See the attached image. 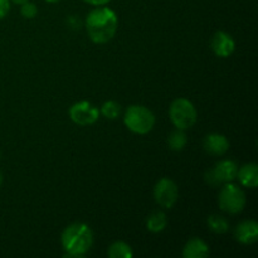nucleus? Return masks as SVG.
Here are the masks:
<instances>
[{"label": "nucleus", "instance_id": "5701e85b", "mask_svg": "<svg viewBox=\"0 0 258 258\" xmlns=\"http://www.w3.org/2000/svg\"><path fill=\"white\" fill-rule=\"evenodd\" d=\"M45 2H48V3H58V2H60V0H45Z\"/></svg>", "mask_w": 258, "mask_h": 258}, {"label": "nucleus", "instance_id": "aec40b11", "mask_svg": "<svg viewBox=\"0 0 258 258\" xmlns=\"http://www.w3.org/2000/svg\"><path fill=\"white\" fill-rule=\"evenodd\" d=\"M10 0H0V19L5 17L9 13Z\"/></svg>", "mask_w": 258, "mask_h": 258}, {"label": "nucleus", "instance_id": "6e6552de", "mask_svg": "<svg viewBox=\"0 0 258 258\" xmlns=\"http://www.w3.org/2000/svg\"><path fill=\"white\" fill-rule=\"evenodd\" d=\"M70 117L78 126L93 125L100 117V111L88 101H80L71 106Z\"/></svg>", "mask_w": 258, "mask_h": 258}, {"label": "nucleus", "instance_id": "20e7f679", "mask_svg": "<svg viewBox=\"0 0 258 258\" xmlns=\"http://www.w3.org/2000/svg\"><path fill=\"white\" fill-rule=\"evenodd\" d=\"M169 116L176 128L188 130L197 122V110L186 98H176L169 108Z\"/></svg>", "mask_w": 258, "mask_h": 258}, {"label": "nucleus", "instance_id": "a211bd4d", "mask_svg": "<svg viewBox=\"0 0 258 258\" xmlns=\"http://www.w3.org/2000/svg\"><path fill=\"white\" fill-rule=\"evenodd\" d=\"M101 113L108 120H115L121 113V105L116 101H107L101 107Z\"/></svg>", "mask_w": 258, "mask_h": 258}, {"label": "nucleus", "instance_id": "f257e3e1", "mask_svg": "<svg viewBox=\"0 0 258 258\" xmlns=\"http://www.w3.org/2000/svg\"><path fill=\"white\" fill-rule=\"evenodd\" d=\"M117 24V15L107 7H100L91 10L86 18V29L88 37L96 44L110 42L115 37Z\"/></svg>", "mask_w": 258, "mask_h": 258}, {"label": "nucleus", "instance_id": "7ed1b4c3", "mask_svg": "<svg viewBox=\"0 0 258 258\" xmlns=\"http://www.w3.org/2000/svg\"><path fill=\"white\" fill-rule=\"evenodd\" d=\"M123 122L130 131L139 135H144L153 130L155 125V116L149 108L144 106L133 105L126 110Z\"/></svg>", "mask_w": 258, "mask_h": 258}, {"label": "nucleus", "instance_id": "6ab92c4d", "mask_svg": "<svg viewBox=\"0 0 258 258\" xmlns=\"http://www.w3.org/2000/svg\"><path fill=\"white\" fill-rule=\"evenodd\" d=\"M37 13H38V9L37 7H35V4H33V3L25 2L22 4V8H20V14H22L24 18H27V19H32V18H34L35 15H37Z\"/></svg>", "mask_w": 258, "mask_h": 258}, {"label": "nucleus", "instance_id": "dca6fc26", "mask_svg": "<svg viewBox=\"0 0 258 258\" xmlns=\"http://www.w3.org/2000/svg\"><path fill=\"white\" fill-rule=\"evenodd\" d=\"M186 141H188V139H186L185 133H184V130H180V128L174 130L168 138L169 148L174 151L183 150L184 146L186 145Z\"/></svg>", "mask_w": 258, "mask_h": 258}, {"label": "nucleus", "instance_id": "412c9836", "mask_svg": "<svg viewBox=\"0 0 258 258\" xmlns=\"http://www.w3.org/2000/svg\"><path fill=\"white\" fill-rule=\"evenodd\" d=\"M83 2L88 3L91 5H96V7H102V5L107 4L110 0H83Z\"/></svg>", "mask_w": 258, "mask_h": 258}, {"label": "nucleus", "instance_id": "9d476101", "mask_svg": "<svg viewBox=\"0 0 258 258\" xmlns=\"http://www.w3.org/2000/svg\"><path fill=\"white\" fill-rule=\"evenodd\" d=\"M236 239L242 244H253L258 241V224L256 221H243L236 227Z\"/></svg>", "mask_w": 258, "mask_h": 258}, {"label": "nucleus", "instance_id": "2eb2a0df", "mask_svg": "<svg viewBox=\"0 0 258 258\" xmlns=\"http://www.w3.org/2000/svg\"><path fill=\"white\" fill-rule=\"evenodd\" d=\"M110 258H131L133 257V249L125 242H115L111 244L107 252Z\"/></svg>", "mask_w": 258, "mask_h": 258}, {"label": "nucleus", "instance_id": "ddd939ff", "mask_svg": "<svg viewBox=\"0 0 258 258\" xmlns=\"http://www.w3.org/2000/svg\"><path fill=\"white\" fill-rule=\"evenodd\" d=\"M209 256L208 244L201 238H191L183 249L184 258H206Z\"/></svg>", "mask_w": 258, "mask_h": 258}, {"label": "nucleus", "instance_id": "4be33fe9", "mask_svg": "<svg viewBox=\"0 0 258 258\" xmlns=\"http://www.w3.org/2000/svg\"><path fill=\"white\" fill-rule=\"evenodd\" d=\"M10 2H13V3H14V4H20V5H22L23 3L29 2V0H10Z\"/></svg>", "mask_w": 258, "mask_h": 258}, {"label": "nucleus", "instance_id": "39448f33", "mask_svg": "<svg viewBox=\"0 0 258 258\" xmlns=\"http://www.w3.org/2000/svg\"><path fill=\"white\" fill-rule=\"evenodd\" d=\"M246 194L233 183L224 184L218 197L219 208L231 214L241 213L246 207Z\"/></svg>", "mask_w": 258, "mask_h": 258}, {"label": "nucleus", "instance_id": "1a4fd4ad", "mask_svg": "<svg viewBox=\"0 0 258 258\" xmlns=\"http://www.w3.org/2000/svg\"><path fill=\"white\" fill-rule=\"evenodd\" d=\"M211 45L214 54L221 58L229 57L234 52V48H236V43H234L233 38L226 32H217L212 38Z\"/></svg>", "mask_w": 258, "mask_h": 258}, {"label": "nucleus", "instance_id": "b1692460", "mask_svg": "<svg viewBox=\"0 0 258 258\" xmlns=\"http://www.w3.org/2000/svg\"><path fill=\"white\" fill-rule=\"evenodd\" d=\"M2 183H3V176L2 174H0V186H2Z\"/></svg>", "mask_w": 258, "mask_h": 258}, {"label": "nucleus", "instance_id": "0eeeda50", "mask_svg": "<svg viewBox=\"0 0 258 258\" xmlns=\"http://www.w3.org/2000/svg\"><path fill=\"white\" fill-rule=\"evenodd\" d=\"M179 197L178 186L173 180L163 178L156 183L154 188V198L155 202L163 208H173Z\"/></svg>", "mask_w": 258, "mask_h": 258}, {"label": "nucleus", "instance_id": "9b49d317", "mask_svg": "<svg viewBox=\"0 0 258 258\" xmlns=\"http://www.w3.org/2000/svg\"><path fill=\"white\" fill-rule=\"evenodd\" d=\"M204 150L211 155L221 156L228 151L229 141L222 134H209L203 140Z\"/></svg>", "mask_w": 258, "mask_h": 258}, {"label": "nucleus", "instance_id": "4468645a", "mask_svg": "<svg viewBox=\"0 0 258 258\" xmlns=\"http://www.w3.org/2000/svg\"><path fill=\"white\" fill-rule=\"evenodd\" d=\"M166 224H168V218H166L165 213L160 211L154 212L148 218V222H146V227L153 233H159V232L164 231Z\"/></svg>", "mask_w": 258, "mask_h": 258}, {"label": "nucleus", "instance_id": "f8f14e48", "mask_svg": "<svg viewBox=\"0 0 258 258\" xmlns=\"http://www.w3.org/2000/svg\"><path fill=\"white\" fill-rule=\"evenodd\" d=\"M237 178L246 188H256L258 185V166L257 164L249 163L241 166L237 173Z\"/></svg>", "mask_w": 258, "mask_h": 258}, {"label": "nucleus", "instance_id": "423d86ee", "mask_svg": "<svg viewBox=\"0 0 258 258\" xmlns=\"http://www.w3.org/2000/svg\"><path fill=\"white\" fill-rule=\"evenodd\" d=\"M238 165L233 160H221L206 173V181L208 185L217 188L237 179Z\"/></svg>", "mask_w": 258, "mask_h": 258}, {"label": "nucleus", "instance_id": "f03ea898", "mask_svg": "<svg viewBox=\"0 0 258 258\" xmlns=\"http://www.w3.org/2000/svg\"><path fill=\"white\" fill-rule=\"evenodd\" d=\"M93 243V234L85 223H72L63 231L62 246L66 257L80 258L85 256Z\"/></svg>", "mask_w": 258, "mask_h": 258}, {"label": "nucleus", "instance_id": "f3484780", "mask_svg": "<svg viewBox=\"0 0 258 258\" xmlns=\"http://www.w3.org/2000/svg\"><path fill=\"white\" fill-rule=\"evenodd\" d=\"M208 223L209 229L214 233H218V234H223L228 231L229 228V223L224 217L218 216V214H213V216L208 217Z\"/></svg>", "mask_w": 258, "mask_h": 258}]
</instances>
